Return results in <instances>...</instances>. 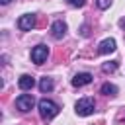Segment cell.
<instances>
[{"instance_id": "obj_1", "label": "cell", "mask_w": 125, "mask_h": 125, "mask_svg": "<svg viewBox=\"0 0 125 125\" xmlns=\"http://www.w3.org/2000/svg\"><path fill=\"white\" fill-rule=\"evenodd\" d=\"M37 107H39V115H41L43 121H51V119H55V117L59 115V111H61V107H59L53 100H47V98L39 100Z\"/></svg>"}, {"instance_id": "obj_2", "label": "cell", "mask_w": 125, "mask_h": 125, "mask_svg": "<svg viewBox=\"0 0 125 125\" xmlns=\"http://www.w3.org/2000/svg\"><path fill=\"white\" fill-rule=\"evenodd\" d=\"M74 109H76V113H78L80 117H88V115H92V113H94L96 104H94V100H92V98H82V100H78V102H76Z\"/></svg>"}, {"instance_id": "obj_3", "label": "cell", "mask_w": 125, "mask_h": 125, "mask_svg": "<svg viewBox=\"0 0 125 125\" xmlns=\"http://www.w3.org/2000/svg\"><path fill=\"white\" fill-rule=\"evenodd\" d=\"M33 105H35V98H33L31 94H21V96H18V98H16V107H18L21 113L31 111V109H33Z\"/></svg>"}, {"instance_id": "obj_4", "label": "cell", "mask_w": 125, "mask_h": 125, "mask_svg": "<svg viewBox=\"0 0 125 125\" xmlns=\"http://www.w3.org/2000/svg\"><path fill=\"white\" fill-rule=\"evenodd\" d=\"M47 57H49V47L47 45H37V47L31 49V61L35 64H43L47 61Z\"/></svg>"}, {"instance_id": "obj_5", "label": "cell", "mask_w": 125, "mask_h": 125, "mask_svg": "<svg viewBox=\"0 0 125 125\" xmlns=\"http://www.w3.org/2000/svg\"><path fill=\"white\" fill-rule=\"evenodd\" d=\"M18 27L21 31H31L35 27V16L33 14H23L20 20H18Z\"/></svg>"}, {"instance_id": "obj_6", "label": "cell", "mask_w": 125, "mask_h": 125, "mask_svg": "<svg viewBox=\"0 0 125 125\" xmlns=\"http://www.w3.org/2000/svg\"><path fill=\"white\" fill-rule=\"evenodd\" d=\"M51 35H53V39H62V37L66 35V23H64L62 20L53 21V25H51Z\"/></svg>"}, {"instance_id": "obj_7", "label": "cell", "mask_w": 125, "mask_h": 125, "mask_svg": "<svg viewBox=\"0 0 125 125\" xmlns=\"http://www.w3.org/2000/svg\"><path fill=\"white\" fill-rule=\"evenodd\" d=\"M92 82V74L90 72H78V74H74V78H72V86L74 88H82V86H86V84H90Z\"/></svg>"}, {"instance_id": "obj_8", "label": "cell", "mask_w": 125, "mask_h": 125, "mask_svg": "<svg viewBox=\"0 0 125 125\" xmlns=\"http://www.w3.org/2000/svg\"><path fill=\"white\" fill-rule=\"evenodd\" d=\"M115 51V39H104L100 45H98V53L100 55H109V53H113Z\"/></svg>"}, {"instance_id": "obj_9", "label": "cell", "mask_w": 125, "mask_h": 125, "mask_svg": "<svg viewBox=\"0 0 125 125\" xmlns=\"http://www.w3.org/2000/svg\"><path fill=\"white\" fill-rule=\"evenodd\" d=\"M18 86H20L21 90H31V88L35 86V78L29 76V74H21V76L18 78Z\"/></svg>"}, {"instance_id": "obj_10", "label": "cell", "mask_w": 125, "mask_h": 125, "mask_svg": "<svg viewBox=\"0 0 125 125\" xmlns=\"http://www.w3.org/2000/svg\"><path fill=\"white\" fill-rule=\"evenodd\" d=\"M53 86H55V84H53V80H51V78H47V76L39 80V90H41L43 94H45V92H51V90H53Z\"/></svg>"}, {"instance_id": "obj_11", "label": "cell", "mask_w": 125, "mask_h": 125, "mask_svg": "<svg viewBox=\"0 0 125 125\" xmlns=\"http://www.w3.org/2000/svg\"><path fill=\"white\" fill-rule=\"evenodd\" d=\"M102 94H105V96H115L117 94V86H113V84H109V82H105V84H102Z\"/></svg>"}, {"instance_id": "obj_12", "label": "cell", "mask_w": 125, "mask_h": 125, "mask_svg": "<svg viewBox=\"0 0 125 125\" xmlns=\"http://www.w3.org/2000/svg\"><path fill=\"white\" fill-rule=\"evenodd\" d=\"M102 70H104V72H115V70H117V61L104 62V64H102Z\"/></svg>"}, {"instance_id": "obj_13", "label": "cell", "mask_w": 125, "mask_h": 125, "mask_svg": "<svg viewBox=\"0 0 125 125\" xmlns=\"http://www.w3.org/2000/svg\"><path fill=\"white\" fill-rule=\"evenodd\" d=\"M111 6V0H98V8L100 10H105V8H109Z\"/></svg>"}, {"instance_id": "obj_14", "label": "cell", "mask_w": 125, "mask_h": 125, "mask_svg": "<svg viewBox=\"0 0 125 125\" xmlns=\"http://www.w3.org/2000/svg\"><path fill=\"white\" fill-rule=\"evenodd\" d=\"M70 6H74V8H82L84 4H86V0H66Z\"/></svg>"}, {"instance_id": "obj_15", "label": "cell", "mask_w": 125, "mask_h": 125, "mask_svg": "<svg viewBox=\"0 0 125 125\" xmlns=\"http://www.w3.org/2000/svg\"><path fill=\"white\" fill-rule=\"evenodd\" d=\"M80 35L82 37H88V25H82L80 27Z\"/></svg>"}, {"instance_id": "obj_16", "label": "cell", "mask_w": 125, "mask_h": 125, "mask_svg": "<svg viewBox=\"0 0 125 125\" xmlns=\"http://www.w3.org/2000/svg\"><path fill=\"white\" fill-rule=\"evenodd\" d=\"M10 2H12V0H0V4H4V6H6V4H10Z\"/></svg>"}, {"instance_id": "obj_17", "label": "cell", "mask_w": 125, "mask_h": 125, "mask_svg": "<svg viewBox=\"0 0 125 125\" xmlns=\"http://www.w3.org/2000/svg\"><path fill=\"white\" fill-rule=\"evenodd\" d=\"M121 25H123V27H125V18H123V20H121Z\"/></svg>"}]
</instances>
